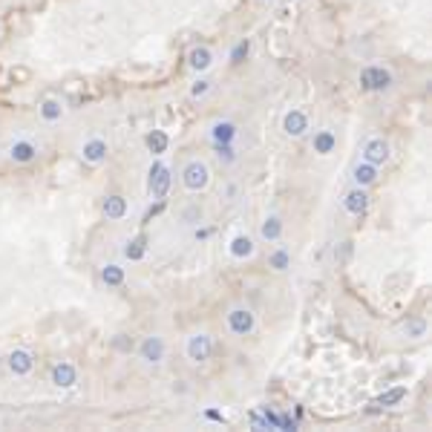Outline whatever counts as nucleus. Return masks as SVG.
Segmentation results:
<instances>
[{
  "label": "nucleus",
  "instance_id": "nucleus-1",
  "mask_svg": "<svg viewBox=\"0 0 432 432\" xmlns=\"http://www.w3.org/2000/svg\"><path fill=\"white\" fill-rule=\"evenodd\" d=\"M357 86L366 95H386L395 90V72L386 63H366L357 72Z\"/></svg>",
  "mask_w": 432,
  "mask_h": 432
},
{
  "label": "nucleus",
  "instance_id": "nucleus-2",
  "mask_svg": "<svg viewBox=\"0 0 432 432\" xmlns=\"http://www.w3.org/2000/svg\"><path fill=\"white\" fill-rule=\"evenodd\" d=\"M225 326L233 337H251L256 332V314L248 306H233L225 314Z\"/></svg>",
  "mask_w": 432,
  "mask_h": 432
},
{
  "label": "nucleus",
  "instance_id": "nucleus-3",
  "mask_svg": "<svg viewBox=\"0 0 432 432\" xmlns=\"http://www.w3.org/2000/svg\"><path fill=\"white\" fill-rule=\"evenodd\" d=\"M182 185H185V190H190V193L208 190V185H210V167H208L202 159L185 162V167H182Z\"/></svg>",
  "mask_w": 432,
  "mask_h": 432
},
{
  "label": "nucleus",
  "instance_id": "nucleus-4",
  "mask_svg": "<svg viewBox=\"0 0 432 432\" xmlns=\"http://www.w3.org/2000/svg\"><path fill=\"white\" fill-rule=\"evenodd\" d=\"M170 185H173L170 167L162 164V162H153V164H150V170H147V193H150V199L162 202L167 193H170Z\"/></svg>",
  "mask_w": 432,
  "mask_h": 432
},
{
  "label": "nucleus",
  "instance_id": "nucleus-5",
  "mask_svg": "<svg viewBox=\"0 0 432 432\" xmlns=\"http://www.w3.org/2000/svg\"><path fill=\"white\" fill-rule=\"evenodd\" d=\"M210 355H213V337L208 334V332H193V334H187V340H185V357L190 360V363H208L210 360Z\"/></svg>",
  "mask_w": 432,
  "mask_h": 432
},
{
  "label": "nucleus",
  "instance_id": "nucleus-6",
  "mask_svg": "<svg viewBox=\"0 0 432 432\" xmlns=\"http://www.w3.org/2000/svg\"><path fill=\"white\" fill-rule=\"evenodd\" d=\"M363 162H369L375 167H383L389 159H392V147H389V141L383 136H372L363 141V150H360Z\"/></svg>",
  "mask_w": 432,
  "mask_h": 432
},
{
  "label": "nucleus",
  "instance_id": "nucleus-7",
  "mask_svg": "<svg viewBox=\"0 0 432 432\" xmlns=\"http://www.w3.org/2000/svg\"><path fill=\"white\" fill-rule=\"evenodd\" d=\"M311 130V118L302 107H291V110L283 116V133L288 139H302Z\"/></svg>",
  "mask_w": 432,
  "mask_h": 432
},
{
  "label": "nucleus",
  "instance_id": "nucleus-8",
  "mask_svg": "<svg viewBox=\"0 0 432 432\" xmlns=\"http://www.w3.org/2000/svg\"><path fill=\"white\" fill-rule=\"evenodd\" d=\"M213 63H216V52L210 47H205V43H196V47L187 49V67H190V72L205 75L208 70H213Z\"/></svg>",
  "mask_w": 432,
  "mask_h": 432
},
{
  "label": "nucleus",
  "instance_id": "nucleus-9",
  "mask_svg": "<svg viewBox=\"0 0 432 432\" xmlns=\"http://www.w3.org/2000/svg\"><path fill=\"white\" fill-rule=\"evenodd\" d=\"M164 340L159 337V334H147L139 346H136V355L147 363V366H159L162 360H164Z\"/></svg>",
  "mask_w": 432,
  "mask_h": 432
},
{
  "label": "nucleus",
  "instance_id": "nucleus-10",
  "mask_svg": "<svg viewBox=\"0 0 432 432\" xmlns=\"http://www.w3.org/2000/svg\"><path fill=\"white\" fill-rule=\"evenodd\" d=\"M107 153H110V147H107V141L101 136H93V139H86L84 147H81V159L86 164H104L107 162Z\"/></svg>",
  "mask_w": 432,
  "mask_h": 432
},
{
  "label": "nucleus",
  "instance_id": "nucleus-11",
  "mask_svg": "<svg viewBox=\"0 0 432 432\" xmlns=\"http://www.w3.org/2000/svg\"><path fill=\"white\" fill-rule=\"evenodd\" d=\"M6 363H9V372H12L15 378H26V375H32V369H35V355H32L29 349H15V352L6 357Z\"/></svg>",
  "mask_w": 432,
  "mask_h": 432
},
{
  "label": "nucleus",
  "instance_id": "nucleus-12",
  "mask_svg": "<svg viewBox=\"0 0 432 432\" xmlns=\"http://www.w3.org/2000/svg\"><path fill=\"white\" fill-rule=\"evenodd\" d=\"M228 254H231V259H236V263H245V259H251V256L256 254L254 236H248V233H236L233 240L228 242Z\"/></svg>",
  "mask_w": 432,
  "mask_h": 432
},
{
  "label": "nucleus",
  "instance_id": "nucleus-13",
  "mask_svg": "<svg viewBox=\"0 0 432 432\" xmlns=\"http://www.w3.org/2000/svg\"><path fill=\"white\" fill-rule=\"evenodd\" d=\"M343 210L349 216H363L366 210H369V193H366V187H352L349 193H346Z\"/></svg>",
  "mask_w": 432,
  "mask_h": 432
},
{
  "label": "nucleus",
  "instance_id": "nucleus-14",
  "mask_svg": "<svg viewBox=\"0 0 432 432\" xmlns=\"http://www.w3.org/2000/svg\"><path fill=\"white\" fill-rule=\"evenodd\" d=\"M334 147H337V133H334V130H329V127L314 130V136H311V153H317V156H332Z\"/></svg>",
  "mask_w": 432,
  "mask_h": 432
},
{
  "label": "nucleus",
  "instance_id": "nucleus-15",
  "mask_svg": "<svg viewBox=\"0 0 432 432\" xmlns=\"http://www.w3.org/2000/svg\"><path fill=\"white\" fill-rule=\"evenodd\" d=\"M236 136H240V127H236L231 118H219L210 124V141L213 144H233Z\"/></svg>",
  "mask_w": 432,
  "mask_h": 432
},
{
  "label": "nucleus",
  "instance_id": "nucleus-16",
  "mask_svg": "<svg viewBox=\"0 0 432 432\" xmlns=\"http://www.w3.org/2000/svg\"><path fill=\"white\" fill-rule=\"evenodd\" d=\"M406 395H409V389H406V386H392V389H386L383 395H378V398L372 401V406H375V409H369V412H378V409H392V406H401V403L406 401Z\"/></svg>",
  "mask_w": 432,
  "mask_h": 432
},
{
  "label": "nucleus",
  "instance_id": "nucleus-17",
  "mask_svg": "<svg viewBox=\"0 0 432 432\" xmlns=\"http://www.w3.org/2000/svg\"><path fill=\"white\" fill-rule=\"evenodd\" d=\"M52 383L61 386V389L75 386V383H78V369H75L72 363H67V360L55 363V366H52Z\"/></svg>",
  "mask_w": 432,
  "mask_h": 432
},
{
  "label": "nucleus",
  "instance_id": "nucleus-18",
  "mask_svg": "<svg viewBox=\"0 0 432 432\" xmlns=\"http://www.w3.org/2000/svg\"><path fill=\"white\" fill-rule=\"evenodd\" d=\"M283 231H286V225H283V219H279L277 213H268L263 219V225H259V236H263L265 242H279V240H283Z\"/></svg>",
  "mask_w": 432,
  "mask_h": 432
},
{
  "label": "nucleus",
  "instance_id": "nucleus-19",
  "mask_svg": "<svg viewBox=\"0 0 432 432\" xmlns=\"http://www.w3.org/2000/svg\"><path fill=\"white\" fill-rule=\"evenodd\" d=\"M378 170H380V167H375V164H369V162H357L355 170H352L355 187H372V185L378 182Z\"/></svg>",
  "mask_w": 432,
  "mask_h": 432
},
{
  "label": "nucleus",
  "instance_id": "nucleus-20",
  "mask_svg": "<svg viewBox=\"0 0 432 432\" xmlns=\"http://www.w3.org/2000/svg\"><path fill=\"white\" fill-rule=\"evenodd\" d=\"M9 156H12L15 164H29V162L38 159V147L32 141H26V139H20V141H15L9 147Z\"/></svg>",
  "mask_w": 432,
  "mask_h": 432
},
{
  "label": "nucleus",
  "instance_id": "nucleus-21",
  "mask_svg": "<svg viewBox=\"0 0 432 432\" xmlns=\"http://www.w3.org/2000/svg\"><path fill=\"white\" fill-rule=\"evenodd\" d=\"M101 210H104V216L110 222H118V219H124V216H127V199L124 196H107Z\"/></svg>",
  "mask_w": 432,
  "mask_h": 432
},
{
  "label": "nucleus",
  "instance_id": "nucleus-22",
  "mask_svg": "<svg viewBox=\"0 0 432 432\" xmlns=\"http://www.w3.org/2000/svg\"><path fill=\"white\" fill-rule=\"evenodd\" d=\"M38 113H40V118L43 121H61L63 118V104L58 101V98H43L40 101V107H38Z\"/></svg>",
  "mask_w": 432,
  "mask_h": 432
},
{
  "label": "nucleus",
  "instance_id": "nucleus-23",
  "mask_svg": "<svg viewBox=\"0 0 432 432\" xmlns=\"http://www.w3.org/2000/svg\"><path fill=\"white\" fill-rule=\"evenodd\" d=\"M144 144H147V150L153 156H162V153H167V147H170V136L164 133V130H153V133H147Z\"/></svg>",
  "mask_w": 432,
  "mask_h": 432
},
{
  "label": "nucleus",
  "instance_id": "nucleus-24",
  "mask_svg": "<svg viewBox=\"0 0 432 432\" xmlns=\"http://www.w3.org/2000/svg\"><path fill=\"white\" fill-rule=\"evenodd\" d=\"M210 93H213V81H210V78H205V75H196V78H193L190 90H187L190 101H205Z\"/></svg>",
  "mask_w": 432,
  "mask_h": 432
},
{
  "label": "nucleus",
  "instance_id": "nucleus-25",
  "mask_svg": "<svg viewBox=\"0 0 432 432\" xmlns=\"http://www.w3.org/2000/svg\"><path fill=\"white\" fill-rule=\"evenodd\" d=\"M268 265L274 268V271H288L291 268V251L286 248V245H277L274 251H271V256H268Z\"/></svg>",
  "mask_w": 432,
  "mask_h": 432
},
{
  "label": "nucleus",
  "instance_id": "nucleus-26",
  "mask_svg": "<svg viewBox=\"0 0 432 432\" xmlns=\"http://www.w3.org/2000/svg\"><path fill=\"white\" fill-rule=\"evenodd\" d=\"M101 279H104V286L118 288V286H124V268H121V265H116V263L104 265V268H101Z\"/></svg>",
  "mask_w": 432,
  "mask_h": 432
},
{
  "label": "nucleus",
  "instance_id": "nucleus-27",
  "mask_svg": "<svg viewBox=\"0 0 432 432\" xmlns=\"http://www.w3.org/2000/svg\"><path fill=\"white\" fill-rule=\"evenodd\" d=\"M144 254H147V240H144V236H133V240H127V245H124V256L127 259L139 263V259H144Z\"/></svg>",
  "mask_w": 432,
  "mask_h": 432
},
{
  "label": "nucleus",
  "instance_id": "nucleus-28",
  "mask_svg": "<svg viewBox=\"0 0 432 432\" xmlns=\"http://www.w3.org/2000/svg\"><path fill=\"white\" fill-rule=\"evenodd\" d=\"M426 320L424 317H412V320H406L403 323V334L406 337H412V340H421V337H426Z\"/></svg>",
  "mask_w": 432,
  "mask_h": 432
},
{
  "label": "nucleus",
  "instance_id": "nucleus-29",
  "mask_svg": "<svg viewBox=\"0 0 432 432\" xmlns=\"http://www.w3.org/2000/svg\"><path fill=\"white\" fill-rule=\"evenodd\" d=\"M248 52H251V43L248 40H240L236 47L231 49V63H242L245 58H248Z\"/></svg>",
  "mask_w": 432,
  "mask_h": 432
},
{
  "label": "nucleus",
  "instance_id": "nucleus-30",
  "mask_svg": "<svg viewBox=\"0 0 432 432\" xmlns=\"http://www.w3.org/2000/svg\"><path fill=\"white\" fill-rule=\"evenodd\" d=\"M113 349H118V352H133L136 349V346H133V337H127V334H116L113 337Z\"/></svg>",
  "mask_w": 432,
  "mask_h": 432
},
{
  "label": "nucleus",
  "instance_id": "nucleus-31",
  "mask_svg": "<svg viewBox=\"0 0 432 432\" xmlns=\"http://www.w3.org/2000/svg\"><path fill=\"white\" fill-rule=\"evenodd\" d=\"M205 418H210V421H219V424L225 421V415H222V412H216V409H208V412H205Z\"/></svg>",
  "mask_w": 432,
  "mask_h": 432
},
{
  "label": "nucleus",
  "instance_id": "nucleus-32",
  "mask_svg": "<svg viewBox=\"0 0 432 432\" xmlns=\"http://www.w3.org/2000/svg\"><path fill=\"white\" fill-rule=\"evenodd\" d=\"M259 3H268V0H259Z\"/></svg>",
  "mask_w": 432,
  "mask_h": 432
},
{
  "label": "nucleus",
  "instance_id": "nucleus-33",
  "mask_svg": "<svg viewBox=\"0 0 432 432\" xmlns=\"http://www.w3.org/2000/svg\"><path fill=\"white\" fill-rule=\"evenodd\" d=\"M286 3H294V0H286Z\"/></svg>",
  "mask_w": 432,
  "mask_h": 432
},
{
  "label": "nucleus",
  "instance_id": "nucleus-34",
  "mask_svg": "<svg viewBox=\"0 0 432 432\" xmlns=\"http://www.w3.org/2000/svg\"><path fill=\"white\" fill-rule=\"evenodd\" d=\"M0 35H3V26H0Z\"/></svg>",
  "mask_w": 432,
  "mask_h": 432
}]
</instances>
